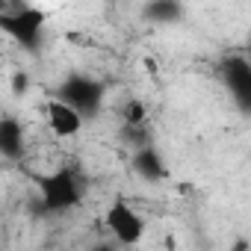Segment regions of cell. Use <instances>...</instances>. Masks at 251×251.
<instances>
[{
  "instance_id": "1",
  "label": "cell",
  "mask_w": 251,
  "mask_h": 251,
  "mask_svg": "<svg viewBox=\"0 0 251 251\" xmlns=\"http://www.w3.org/2000/svg\"><path fill=\"white\" fill-rule=\"evenodd\" d=\"M33 186L39 195V210L48 216L77 210L86 195V180L77 166H56L50 172H39L33 175Z\"/></svg>"
},
{
  "instance_id": "2",
  "label": "cell",
  "mask_w": 251,
  "mask_h": 251,
  "mask_svg": "<svg viewBox=\"0 0 251 251\" xmlns=\"http://www.w3.org/2000/svg\"><path fill=\"white\" fill-rule=\"evenodd\" d=\"M48 21H50V15L42 6H18V9L0 12V33L9 42H15L24 53H39L42 42H45Z\"/></svg>"
},
{
  "instance_id": "3",
  "label": "cell",
  "mask_w": 251,
  "mask_h": 251,
  "mask_svg": "<svg viewBox=\"0 0 251 251\" xmlns=\"http://www.w3.org/2000/svg\"><path fill=\"white\" fill-rule=\"evenodd\" d=\"M56 98L65 100L71 109H77L83 115V121H92L100 115L103 109V98H106V86L103 80L92 77V74H83V71H71L59 80L56 86Z\"/></svg>"
},
{
  "instance_id": "4",
  "label": "cell",
  "mask_w": 251,
  "mask_h": 251,
  "mask_svg": "<svg viewBox=\"0 0 251 251\" xmlns=\"http://www.w3.org/2000/svg\"><path fill=\"white\" fill-rule=\"evenodd\" d=\"M103 225L109 227V233L121 242V245H139L145 230H148V222L145 216L127 201V198H115L106 213H103Z\"/></svg>"
},
{
  "instance_id": "5",
  "label": "cell",
  "mask_w": 251,
  "mask_h": 251,
  "mask_svg": "<svg viewBox=\"0 0 251 251\" xmlns=\"http://www.w3.org/2000/svg\"><path fill=\"white\" fill-rule=\"evenodd\" d=\"M219 74H222V83H225L227 95L239 106V112H248L251 109V65H248V59L239 56V53L225 56L222 65H219Z\"/></svg>"
},
{
  "instance_id": "6",
  "label": "cell",
  "mask_w": 251,
  "mask_h": 251,
  "mask_svg": "<svg viewBox=\"0 0 251 251\" xmlns=\"http://www.w3.org/2000/svg\"><path fill=\"white\" fill-rule=\"evenodd\" d=\"M45 118H48V127H50V133L53 136H59V139H71V136H77L80 130H83V115L77 112V109H71L65 100H59V98H50L48 103H45Z\"/></svg>"
},
{
  "instance_id": "7",
  "label": "cell",
  "mask_w": 251,
  "mask_h": 251,
  "mask_svg": "<svg viewBox=\"0 0 251 251\" xmlns=\"http://www.w3.org/2000/svg\"><path fill=\"white\" fill-rule=\"evenodd\" d=\"M130 169H133V175H139V177H142V180H148V183L169 180V166H166V160H163L160 148H157V145H151V142H145V145L133 148V154H130Z\"/></svg>"
},
{
  "instance_id": "8",
  "label": "cell",
  "mask_w": 251,
  "mask_h": 251,
  "mask_svg": "<svg viewBox=\"0 0 251 251\" xmlns=\"http://www.w3.org/2000/svg\"><path fill=\"white\" fill-rule=\"evenodd\" d=\"M27 154V130L18 115L3 112L0 115V157L3 160H21Z\"/></svg>"
},
{
  "instance_id": "9",
  "label": "cell",
  "mask_w": 251,
  "mask_h": 251,
  "mask_svg": "<svg viewBox=\"0 0 251 251\" xmlns=\"http://www.w3.org/2000/svg\"><path fill=\"white\" fill-rule=\"evenodd\" d=\"M183 3L180 0H148L142 6V15L154 24H177L183 18Z\"/></svg>"
},
{
  "instance_id": "10",
  "label": "cell",
  "mask_w": 251,
  "mask_h": 251,
  "mask_svg": "<svg viewBox=\"0 0 251 251\" xmlns=\"http://www.w3.org/2000/svg\"><path fill=\"white\" fill-rule=\"evenodd\" d=\"M121 121H124V127H139V124H145V121H148V106H145V100L130 98L127 103L121 106Z\"/></svg>"
},
{
  "instance_id": "11",
  "label": "cell",
  "mask_w": 251,
  "mask_h": 251,
  "mask_svg": "<svg viewBox=\"0 0 251 251\" xmlns=\"http://www.w3.org/2000/svg\"><path fill=\"white\" fill-rule=\"evenodd\" d=\"M9 83H12V92H15L18 98H21V95H27V89H30V77H27V71H15Z\"/></svg>"
}]
</instances>
